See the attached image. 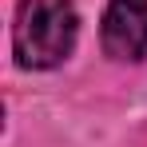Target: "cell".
<instances>
[{
	"label": "cell",
	"instance_id": "cell-1",
	"mask_svg": "<svg viewBox=\"0 0 147 147\" xmlns=\"http://www.w3.org/2000/svg\"><path fill=\"white\" fill-rule=\"evenodd\" d=\"M80 36V16L72 0H20L12 24V52L20 68L64 64Z\"/></svg>",
	"mask_w": 147,
	"mask_h": 147
},
{
	"label": "cell",
	"instance_id": "cell-2",
	"mask_svg": "<svg viewBox=\"0 0 147 147\" xmlns=\"http://www.w3.org/2000/svg\"><path fill=\"white\" fill-rule=\"evenodd\" d=\"M99 40L111 60H143L147 56V0H111L103 12Z\"/></svg>",
	"mask_w": 147,
	"mask_h": 147
}]
</instances>
